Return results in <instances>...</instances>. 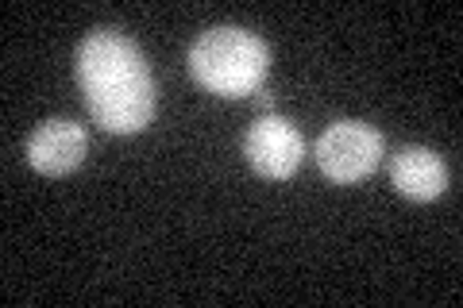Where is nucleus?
I'll list each match as a JSON object with an SVG mask.
<instances>
[{
    "label": "nucleus",
    "mask_w": 463,
    "mask_h": 308,
    "mask_svg": "<svg viewBox=\"0 0 463 308\" xmlns=\"http://www.w3.org/2000/svg\"><path fill=\"white\" fill-rule=\"evenodd\" d=\"M270 105H274V97H270V93H255V108H259V112H267Z\"/></svg>",
    "instance_id": "nucleus-7"
},
{
    "label": "nucleus",
    "mask_w": 463,
    "mask_h": 308,
    "mask_svg": "<svg viewBox=\"0 0 463 308\" xmlns=\"http://www.w3.org/2000/svg\"><path fill=\"white\" fill-rule=\"evenodd\" d=\"M379 163H383V135L371 124L336 120L317 139V166L336 185H355L371 178Z\"/></svg>",
    "instance_id": "nucleus-3"
},
{
    "label": "nucleus",
    "mask_w": 463,
    "mask_h": 308,
    "mask_svg": "<svg viewBox=\"0 0 463 308\" xmlns=\"http://www.w3.org/2000/svg\"><path fill=\"white\" fill-rule=\"evenodd\" d=\"M78 85L90 116L109 135H136L155 116V78L128 35L97 27L78 47Z\"/></svg>",
    "instance_id": "nucleus-1"
},
{
    "label": "nucleus",
    "mask_w": 463,
    "mask_h": 308,
    "mask_svg": "<svg viewBox=\"0 0 463 308\" xmlns=\"http://www.w3.org/2000/svg\"><path fill=\"white\" fill-rule=\"evenodd\" d=\"M270 70L267 42L243 27H213L190 47V73L205 93L251 97L263 89Z\"/></svg>",
    "instance_id": "nucleus-2"
},
{
    "label": "nucleus",
    "mask_w": 463,
    "mask_h": 308,
    "mask_svg": "<svg viewBox=\"0 0 463 308\" xmlns=\"http://www.w3.org/2000/svg\"><path fill=\"white\" fill-rule=\"evenodd\" d=\"M85 151H90V135L74 120H47L27 139V163L47 178H62V173L78 170L85 163Z\"/></svg>",
    "instance_id": "nucleus-5"
},
{
    "label": "nucleus",
    "mask_w": 463,
    "mask_h": 308,
    "mask_svg": "<svg viewBox=\"0 0 463 308\" xmlns=\"http://www.w3.org/2000/svg\"><path fill=\"white\" fill-rule=\"evenodd\" d=\"M390 185L410 201H437L448 189V166L429 146H402L390 154Z\"/></svg>",
    "instance_id": "nucleus-6"
},
{
    "label": "nucleus",
    "mask_w": 463,
    "mask_h": 308,
    "mask_svg": "<svg viewBox=\"0 0 463 308\" xmlns=\"http://www.w3.org/2000/svg\"><path fill=\"white\" fill-rule=\"evenodd\" d=\"M243 154L259 178L286 182L294 178L301 158H306V143H301V131L282 116H259L243 135Z\"/></svg>",
    "instance_id": "nucleus-4"
}]
</instances>
